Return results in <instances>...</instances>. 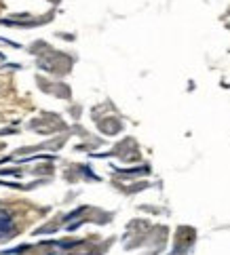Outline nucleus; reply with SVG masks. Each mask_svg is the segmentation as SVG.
Listing matches in <instances>:
<instances>
[{
    "label": "nucleus",
    "mask_w": 230,
    "mask_h": 255,
    "mask_svg": "<svg viewBox=\"0 0 230 255\" xmlns=\"http://www.w3.org/2000/svg\"><path fill=\"white\" fill-rule=\"evenodd\" d=\"M13 220L11 215H8L6 211H0V239H4V236H8L13 232Z\"/></svg>",
    "instance_id": "nucleus-1"
}]
</instances>
